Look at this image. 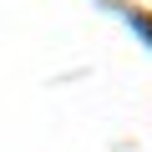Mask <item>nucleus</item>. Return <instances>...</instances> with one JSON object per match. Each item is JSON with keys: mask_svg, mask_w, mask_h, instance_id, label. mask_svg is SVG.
Masks as SVG:
<instances>
[{"mask_svg": "<svg viewBox=\"0 0 152 152\" xmlns=\"http://www.w3.org/2000/svg\"><path fill=\"white\" fill-rule=\"evenodd\" d=\"M127 20H132V31L152 46V15H147V10H127Z\"/></svg>", "mask_w": 152, "mask_h": 152, "instance_id": "nucleus-1", "label": "nucleus"}]
</instances>
